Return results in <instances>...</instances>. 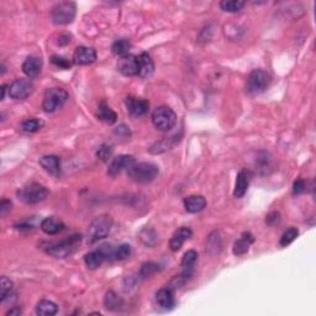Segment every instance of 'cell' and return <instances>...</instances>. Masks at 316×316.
<instances>
[{
    "label": "cell",
    "instance_id": "21",
    "mask_svg": "<svg viewBox=\"0 0 316 316\" xmlns=\"http://www.w3.org/2000/svg\"><path fill=\"white\" fill-rule=\"evenodd\" d=\"M197 260H198V254L194 251V249H191V251L185 252L184 256H183L182 263H180L182 264V275L186 277L188 279H191V277L193 276Z\"/></svg>",
    "mask_w": 316,
    "mask_h": 316
},
{
    "label": "cell",
    "instance_id": "11",
    "mask_svg": "<svg viewBox=\"0 0 316 316\" xmlns=\"http://www.w3.org/2000/svg\"><path fill=\"white\" fill-rule=\"evenodd\" d=\"M134 163H135L134 156L130 155L117 156V157L111 159L109 168H108V174H109L110 177H115L119 173H121L124 170L128 171Z\"/></svg>",
    "mask_w": 316,
    "mask_h": 316
},
{
    "label": "cell",
    "instance_id": "25",
    "mask_svg": "<svg viewBox=\"0 0 316 316\" xmlns=\"http://www.w3.org/2000/svg\"><path fill=\"white\" fill-rule=\"evenodd\" d=\"M104 305L110 311H119L124 306V300L117 296L115 291L109 290L104 297Z\"/></svg>",
    "mask_w": 316,
    "mask_h": 316
},
{
    "label": "cell",
    "instance_id": "40",
    "mask_svg": "<svg viewBox=\"0 0 316 316\" xmlns=\"http://www.w3.org/2000/svg\"><path fill=\"white\" fill-rule=\"evenodd\" d=\"M114 132H115V135L117 137L126 138V140H128V138H130V136H131L130 129H129L126 125H120L119 128L115 129V131H114Z\"/></svg>",
    "mask_w": 316,
    "mask_h": 316
},
{
    "label": "cell",
    "instance_id": "16",
    "mask_svg": "<svg viewBox=\"0 0 316 316\" xmlns=\"http://www.w3.org/2000/svg\"><path fill=\"white\" fill-rule=\"evenodd\" d=\"M42 69V59L40 57L30 56L23 63V72L29 78H36L40 76Z\"/></svg>",
    "mask_w": 316,
    "mask_h": 316
},
{
    "label": "cell",
    "instance_id": "29",
    "mask_svg": "<svg viewBox=\"0 0 316 316\" xmlns=\"http://www.w3.org/2000/svg\"><path fill=\"white\" fill-rule=\"evenodd\" d=\"M131 48V42L126 38H120V40H116L111 46V51L115 56L119 57H124L126 55H129V51Z\"/></svg>",
    "mask_w": 316,
    "mask_h": 316
},
{
    "label": "cell",
    "instance_id": "17",
    "mask_svg": "<svg viewBox=\"0 0 316 316\" xmlns=\"http://www.w3.org/2000/svg\"><path fill=\"white\" fill-rule=\"evenodd\" d=\"M40 165L46 172L52 176H58L61 173V159L55 155H47L40 158Z\"/></svg>",
    "mask_w": 316,
    "mask_h": 316
},
{
    "label": "cell",
    "instance_id": "20",
    "mask_svg": "<svg viewBox=\"0 0 316 316\" xmlns=\"http://www.w3.org/2000/svg\"><path fill=\"white\" fill-rule=\"evenodd\" d=\"M138 63H140V69H138V77L146 79L151 77L155 71V63H153L151 56L149 53L143 52L138 56Z\"/></svg>",
    "mask_w": 316,
    "mask_h": 316
},
{
    "label": "cell",
    "instance_id": "46",
    "mask_svg": "<svg viewBox=\"0 0 316 316\" xmlns=\"http://www.w3.org/2000/svg\"><path fill=\"white\" fill-rule=\"evenodd\" d=\"M2 96H0V99H2V100H4L5 99V94H7V90H9L8 89V86L7 84H4V86H2Z\"/></svg>",
    "mask_w": 316,
    "mask_h": 316
},
{
    "label": "cell",
    "instance_id": "42",
    "mask_svg": "<svg viewBox=\"0 0 316 316\" xmlns=\"http://www.w3.org/2000/svg\"><path fill=\"white\" fill-rule=\"evenodd\" d=\"M11 206H13V203L8 199H3L2 203H0V215L5 216L11 210Z\"/></svg>",
    "mask_w": 316,
    "mask_h": 316
},
{
    "label": "cell",
    "instance_id": "19",
    "mask_svg": "<svg viewBox=\"0 0 316 316\" xmlns=\"http://www.w3.org/2000/svg\"><path fill=\"white\" fill-rule=\"evenodd\" d=\"M184 207L191 214L200 213L206 207V199L203 195H189L184 199Z\"/></svg>",
    "mask_w": 316,
    "mask_h": 316
},
{
    "label": "cell",
    "instance_id": "23",
    "mask_svg": "<svg viewBox=\"0 0 316 316\" xmlns=\"http://www.w3.org/2000/svg\"><path fill=\"white\" fill-rule=\"evenodd\" d=\"M65 224L59 219L56 218H46L41 222V230L47 235H57L65 230Z\"/></svg>",
    "mask_w": 316,
    "mask_h": 316
},
{
    "label": "cell",
    "instance_id": "5",
    "mask_svg": "<svg viewBox=\"0 0 316 316\" xmlns=\"http://www.w3.org/2000/svg\"><path fill=\"white\" fill-rule=\"evenodd\" d=\"M50 194V191L45 185L38 184V183H31V184L24 186L20 191H17L16 195L20 201L29 204H37L44 201Z\"/></svg>",
    "mask_w": 316,
    "mask_h": 316
},
{
    "label": "cell",
    "instance_id": "14",
    "mask_svg": "<svg viewBox=\"0 0 316 316\" xmlns=\"http://www.w3.org/2000/svg\"><path fill=\"white\" fill-rule=\"evenodd\" d=\"M252 173L249 171H241L236 177V184H235L234 189V195L235 198H242L243 195L247 192L249 183H251Z\"/></svg>",
    "mask_w": 316,
    "mask_h": 316
},
{
    "label": "cell",
    "instance_id": "13",
    "mask_svg": "<svg viewBox=\"0 0 316 316\" xmlns=\"http://www.w3.org/2000/svg\"><path fill=\"white\" fill-rule=\"evenodd\" d=\"M96 59V51L92 47H77L73 55V63L77 66H88Z\"/></svg>",
    "mask_w": 316,
    "mask_h": 316
},
{
    "label": "cell",
    "instance_id": "41",
    "mask_svg": "<svg viewBox=\"0 0 316 316\" xmlns=\"http://www.w3.org/2000/svg\"><path fill=\"white\" fill-rule=\"evenodd\" d=\"M305 191H306V183L304 182L303 179H297L293 185V194L294 195L303 194Z\"/></svg>",
    "mask_w": 316,
    "mask_h": 316
},
{
    "label": "cell",
    "instance_id": "36",
    "mask_svg": "<svg viewBox=\"0 0 316 316\" xmlns=\"http://www.w3.org/2000/svg\"><path fill=\"white\" fill-rule=\"evenodd\" d=\"M132 254V248L130 245L124 243V245L116 246L115 247V261H124L129 258Z\"/></svg>",
    "mask_w": 316,
    "mask_h": 316
},
{
    "label": "cell",
    "instance_id": "33",
    "mask_svg": "<svg viewBox=\"0 0 316 316\" xmlns=\"http://www.w3.org/2000/svg\"><path fill=\"white\" fill-rule=\"evenodd\" d=\"M159 269H161L159 268V264L155 263V262H146V263H143L142 266H141L138 276L143 279L149 278V277H151L155 275V273H157Z\"/></svg>",
    "mask_w": 316,
    "mask_h": 316
},
{
    "label": "cell",
    "instance_id": "12",
    "mask_svg": "<svg viewBox=\"0 0 316 316\" xmlns=\"http://www.w3.org/2000/svg\"><path fill=\"white\" fill-rule=\"evenodd\" d=\"M126 108L132 116L140 117L149 113L150 103L146 99L136 98V96H128L126 99Z\"/></svg>",
    "mask_w": 316,
    "mask_h": 316
},
{
    "label": "cell",
    "instance_id": "35",
    "mask_svg": "<svg viewBox=\"0 0 316 316\" xmlns=\"http://www.w3.org/2000/svg\"><path fill=\"white\" fill-rule=\"evenodd\" d=\"M221 248V240L220 236H219L218 233H213L209 236V242H207L206 246V252H212V249H214L213 254H219Z\"/></svg>",
    "mask_w": 316,
    "mask_h": 316
},
{
    "label": "cell",
    "instance_id": "45",
    "mask_svg": "<svg viewBox=\"0 0 316 316\" xmlns=\"http://www.w3.org/2000/svg\"><path fill=\"white\" fill-rule=\"evenodd\" d=\"M20 314H21V310L19 308H13L7 312V315H20Z\"/></svg>",
    "mask_w": 316,
    "mask_h": 316
},
{
    "label": "cell",
    "instance_id": "26",
    "mask_svg": "<svg viewBox=\"0 0 316 316\" xmlns=\"http://www.w3.org/2000/svg\"><path fill=\"white\" fill-rule=\"evenodd\" d=\"M104 261H105L104 255L101 254V251L99 248L84 256V262H86L87 267H88L89 269H98L99 267L103 264Z\"/></svg>",
    "mask_w": 316,
    "mask_h": 316
},
{
    "label": "cell",
    "instance_id": "27",
    "mask_svg": "<svg viewBox=\"0 0 316 316\" xmlns=\"http://www.w3.org/2000/svg\"><path fill=\"white\" fill-rule=\"evenodd\" d=\"M141 242L143 243L147 247H155L158 242V235L156 234V231L151 227H144L141 230L140 235Z\"/></svg>",
    "mask_w": 316,
    "mask_h": 316
},
{
    "label": "cell",
    "instance_id": "18",
    "mask_svg": "<svg viewBox=\"0 0 316 316\" xmlns=\"http://www.w3.org/2000/svg\"><path fill=\"white\" fill-rule=\"evenodd\" d=\"M254 242H255L254 235H252L251 233H248V231L243 233L242 236H241L239 240L235 241L234 248H233L234 255L235 256H242V255L247 254L248 249H249V246H251Z\"/></svg>",
    "mask_w": 316,
    "mask_h": 316
},
{
    "label": "cell",
    "instance_id": "6",
    "mask_svg": "<svg viewBox=\"0 0 316 316\" xmlns=\"http://www.w3.org/2000/svg\"><path fill=\"white\" fill-rule=\"evenodd\" d=\"M113 226V220L109 215L96 216L88 228V243H95L105 239Z\"/></svg>",
    "mask_w": 316,
    "mask_h": 316
},
{
    "label": "cell",
    "instance_id": "24",
    "mask_svg": "<svg viewBox=\"0 0 316 316\" xmlns=\"http://www.w3.org/2000/svg\"><path fill=\"white\" fill-rule=\"evenodd\" d=\"M98 119L108 125L115 124L117 120L116 113L105 101H101L98 107Z\"/></svg>",
    "mask_w": 316,
    "mask_h": 316
},
{
    "label": "cell",
    "instance_id": "2",
    "mask_svg": "<svg viewBox=\"0 0 316 316\" xmlns=\"http://www.w3.org/2000/svg\"><path fill=\"white\" fill-rule=\"evenodd\" d=\"M77 14V5L73 2H61L51 9V20L55 25H68L73 23Z\"/></svg>",
    "mask_w": 316,
    "mask_h": 316
},
{
    "label": "cell",
    "instance_id": "9",
    "mask_svg": "<svg viewBox=\"0 0 316 316\" xmlns=\"http://www.w3.org/2000/svg\"><path fill=\"white\" fill-rule=\"evenodd\" d=\"M32 82L30 78H17L9 87V96L15 99V100H24L31 94Z\"/></svg>",
    "mask_w": 316,
    "mask_h": 316
},
{
    "label": "cell",
    "instance_id": "3",
    "mask_svg": "<svg viewBox=\"0 0 316 316\" xmlns=\"http://www.w3.org/2000/svg\"><path fill=\"white\" fill-rule=\"evenodd\" d=\"M151 119L153 126L159 131H171L177 124L176 113L170 107H164V105L153 110Z\"/></svg>",
    "mask_w": 316,
    "mask_h": 316
},
{
    "label": "cell",
    "instance_id": "15",
    "mask_svg": "<svg viewBox=\"0 0 316 316\" xmlns=\"http://www.w3.org/2000/svg\"><path fill=\"white\" fill-rule=\"evenodd\" d=\"M193 236V231L192 228L189 227H180L172 235V239L170 241V248L172 249L173 252H178L180 248H182L183 243L185 242L186 240H189Z\"/></svg>",
    "mask_w": 316,
    "mask_h": 316
},
{
    "label": "cell",
    "instance_id": "8",
    "mask_svg": "<svg viewBox=\"0 0 316 316\" xmlns=\"http://www.w3.org/2000/svg\"><path fill=\"white\" fill-rule=\"evenodd\" d=\"M68 99L67 90L63 88H50L46 90L42 101V109L46 113H55L61 109Z\"/></svg>",
    "mask_w": 316,
    "mask_h": 316
},
{
    "label": "cell",
    "instance_id": "31",
    "mask_svg": "<svg viewBox=\"0 0 316 316\" xmlns=\"http://www.w3.org/2000/svg\"><path fill=\"white\" fill-rule=\"evenodd\" d=\"M42 126H44V122L41 120L32 117V119H28L21 122L20 130L24 132H37Z\"/></svg>",
    "mask_w": 316,
    "mask_h": 316
},
{
    "label": "cell",
    "instance_id": "22",
    "mask_svg": "<svg viewBox=\"0 0 316 316\" xmlns=\"http://www.w3.org/2000/svg\"><path fill=\"white\" fill-rule=\"evenodd\" d=\"M156 300H157L158 305L165 310L173 309L174 304H176V302H174L173 290L168 287L159 289L157 294H156Z\"/></svg>",
    "mask_w": 316,
    "mask_h": 316
},
{
    "label": "cell",
    "instance_id": "44",
    "mask_svg": "<svg viewBox=\"0 0 316 316\" xmlns=\"http://www.w3.org/2000/svg\"><path fill=\"white\" fill-rule=\"evenodd\" d=\"M15 227H16L17 230H20V231H23V230H26V231L32 230V225H30V224H25V222H21V224L15 225Z\"/></svg>",
    "mask_w": 316,
    "mask_h": 316
},
{
    "label": "cell",
    "instance_id": "4",
    "mask_svg": "<svg viewBox=\"0 0 316 316\" xmlns=\"http://www.w3.org/2000/svg\"><path fill=\"white\" fill-rule=\"evenodd\" d=\"M80 242H82V236L73 235V236H69L67 239L55 243V245H51L46 249V252L55 258H67L68 256L74 254Z\"/></svg>",
    "mask_w": 316,
    "mask_h": 316
},
{
    "label": "cell",
    "instance_id": "43",
    "mask_svg": "<svg viewBox=\"0 0 316 316\" xmlns=\"http://www.w3.org/2000/svg\"><path fill=\"white\" fill-rule=\"evenodd\" d=\"M69 42H71V36H69V35H61L58 37V42H57V44H58L59 46H66V45H68Z\"/></svg>",
    "mask_w": 316,
    "mask_h": 316
},
{
    "label": "cell",
    "instance_id": "37",
    "mask_svg": "<svg viewBox=\"0 0 316 316\" xmlns=\"http://www.w3.org/2000/svg\"><path fill=\"white\" fill-rule=\"evenodd\" d=\"M111 155H113V147L107 143L101 144L96 151V157L101 159V161H108L111 157Z\"/></svg>",
    "mask_w": 316,
    "mask_h": 316
},
{
    "label": "cell",
    "instance_id": "32",
    "mask_svg": "<svg viewBox=\"0 0 316 316\" xmlns=\"http://www.w3.org/2000/svg\"><path fill=\"white\" fill-rule=\"evenodd\" d=\"M298 235H299V230L297 227H289L287 231L283 233L281 240H279V246L281 247H287L297 239Z\"/></svg>",
    "mask_w": 316,
    "mask_h": 316
},
{
    "label": "cell",
    "instance_id": "28",
    "mask_svg": "<svg viewBox=\"0 0 316 316\" xmlns=\"http://www.w3.org/2000/svg\"><path fill=\"white\" fill-rule=\"evenodd\" d=\"M58 308L53 302L50 300H41L36 306V314L41 316H53L57 314Z\"/></svg>",
    "mask_w": 316,
    "mask_h": 316
},
{
    "label": "cell",
    "instance_id": "10",
    "mask_svg": "<svg viewBox=\"0 0 316 316\" xmlns=\"http://www.w3.org/2000/svg\"><path fill=\"white\" fill-rule=\"evenodd\" d=\"M117 68H119L120 73H122L126 77L138 76V69H140L138 57L134 55L120 57L119 62H117Z\"/></svg>",
    "mask_w": 316,
    "mask_h": 316
},
{
    "label": "cell",
    "instance_id": "1",
    "mask_svg": "<svg viewBox=\"0 0 316 316\" xmlns=\"http://www.w3.org/2000/svg\"><path fill=\"white\" fill-rule=\"evenodd\" d=\"M158 173L159 170L157 165L149 163V162H140V163L135 162L128 170L129 178H131L137 183H143V184L153 182L157 178Z\"/></svg>",
    "mask_w": 316,
    "mask_h": 316
},
{
    "label": "cell",
    "instance_id": "7",
    "mask_svg": "<svg viewBox=\"0 0 316 316\" xmlns=\"http://www.w3.org/2000/svg\"><path fill=\"white\" fill-rule=\"evenodd\" d=\"M270 82L269 74L263 69H254L248 74L246 82V92L249 95H258L268 88Z\"/></svg>",
    "mask_w": 316,
    "mask_h": 316
},
{
    "label": "cell",
    "instance_id": "34",
    "mask_svg": "<svg viewBox=\"0 0 316 316\" xmlns=\"http://www.w3.org/2000/svg\"><path fill=\"white\" fill-rule=\"evenodd\" d=\"M13 282L8 278V277H2L0 281V300L4 302L8 297H10L11 290H13Z\"/></svg>",
    "mask_w": 316,
    "mask_h": 316
},
{
    "label": "cell",
    "instance_id": "38",
    "mask_svg": "<svg viewBox=\"0 0 316 316\" xmlns=\"http://www.w3.org/2000/svg\"><path fill=\"white\" fill-rule=\"evenodd\" d=\"M51 62H52L56 67L62 68V69H69L72 66V63L69 62L67 58H65V57H61V56H52Z\"/></svg>",
    "mask_w": 316,
    "mask_h": 316
},
{
    "label": "cell",
    "instance_id": "30",
    "mask_svg": "<svg viewBox=\"0 0 316 316\" xmlns=\"http://www.w3.org/2000/svg\"><path fill=\"white\" fill-rule=\"evenodd\" d=\"M219 5H220L221 10L226 11V13H237L245 7V2H242V0H224Z\"/></svg>",
    "mask_w": 316,
    "mask_h": 316
},
{
    "label": "cell",
    "instance_id": "39",
    "mask_svg": "<svg viewBox=\"0 0 316 316\" xmlns=\"http://www.w3.org/2000/svg\"><path fill=\"white\" fill-rule=\"evenodd\" d=\"M282 218H281V214L278 212H272L269 213L268 215L266 216V224L268 225V226H277V225L281 224Z\"/></svg>",
    "mask_w": 316,
    "mask_h": 316
}]
</instances>
